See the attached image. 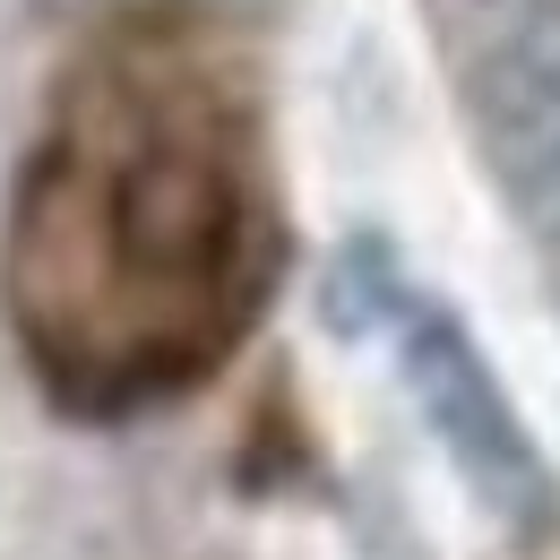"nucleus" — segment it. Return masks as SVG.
<instances>
[{
	"instance_id": "f257e3e1",
	"label": "nucleus",
	"mask_w": 560,
	"mask_h": 560,
	"mask_svg": "<svg viewBox=\"0 0 560 560\" xmlns=\"http://www.w3.org/2000/svg\"><path fill=\"white\" fill-rule=\"evenodd\" d=\"M397 362H406V388H415L431 440H440L448 466L475 483V500H483L500 526L544 535L552 509H560L552 466H544L526 415L509 406L500 371L483 362V346L466 337V319L440 311V302H397Z\"/></svg>"
},
{
	"instance_id": "f03ea898",
	"label": "nucleus",
	"mask_w": 560,
	"mask_h": 560,
	"mask_svg": "<svg viewBox=\"0 0 560 560\" xmlns=\"http://www.w3.org/2000/svg\"><path fill=\"white\" fill-rule=\"evenodd\" d=\"M500 182L560 224V0H431Z\"/></svg>"
}]
</instances>
